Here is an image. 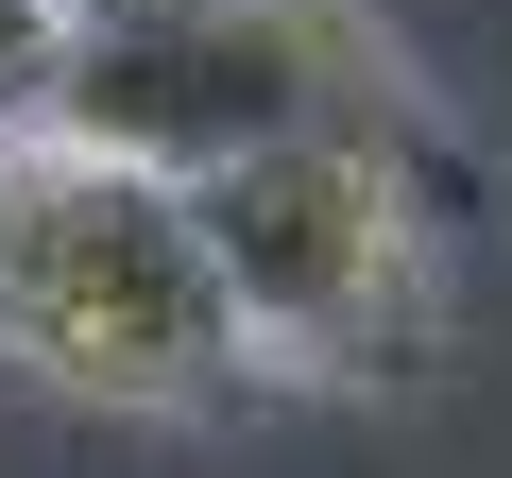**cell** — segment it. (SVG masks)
I'll list each match as a JSON object with an SVG mask.
<instances>
[{
  "label": "cell",
  "mask_w": 512,
  "mask_h": 478,
  "mask_svg": "<svg viewBox=\"0 0 512 478\" xmlns=\"http://www.w3.org/2000/svg\"><path fill=\"white\" fill-rule=\"evenodd\" d=\"M0 359L86 410H222L239 308L188 171L103 154L69 120H0Z\"/></svg>",
  "instance_id": "1"
},
{
  "label": "cell",
  "mask_w": 512,
  "mask_h": 478,
  "mask_svg": "<svg viewBox=\"0 0 512 478\" xmlns=\"http://www.w3.org/2000/svg\"><path fill=\"white\" fill-rule=\"evenodd\" d=\"M205 257L239 308V359H274L308 393H410L444 342V257L410 205V137H256L188 171Z\"/></svg>",
  "instance_id": "2"
},
{
  "label": "cell",
  "mask_w": 512,
  "mask_h": 478,
  "mask_svg": "<svg viewBox=\"0 0 512 478\" xmlns=\"http://www.w3.org/2000/svg\"><path fill=\"white\" fill-rule=\"evenodd\" d=\"M35 120L154 154V171H222L256 137H410V69L342 0H137V18L69 35Z\"/></svg>",
  "instance_id": "3"
},
{
  "label": "cell",
  "mask_w": 512,
  "mask_h": 478,
  "mask_svg": "<svg viewBox=\"0 0 512 478\" xmlns=\"http://www.w3.org/2000/svg\"><path fill=\"white\" fill-rule=\"evenodd\" d=\"M52 69H69V18H52V0H0V120H35Z\"/></svg>",
  "instance_id": "4"
},
{
  "label": "cell",
  "mask_w": 512,
  "mask_h": 478,
  "mask_svg": "<svg viewBox=\"0 0 512 478\" xmlns=\"http://www.w3.org/2000/svg\"><path fill=\"white\" fill-rule=\"evenodd\" d=\"M52 18H69V35H86V18H137V0H52Z\"/></svg>",
  "instance_id": "5"
}]
</instances>
